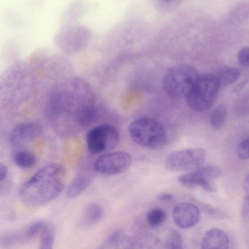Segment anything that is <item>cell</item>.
<instances>
[{
  "label": "cell",
  "mask_w": 249,
  "mask_h": 249,
  "mask_svg": "<svg viewBox=\"0 0 249 249\" xmlns=\"http://www.w3.org/2000/svg\"><path fill=\"white\" fill-rule=\"evenodd\" d=\"M45 223L44 221H36L30 224L23 231L26 240L40 235Z\"/></svg>",
  "instance_id": "cb8c5ba5"
},
{
  "label": "cell",
  "mask_w": 249,
  "mask_h": 249,
  "mask_svg": "<svg viewBox=\"0 0 249 249\" xmlns=\"http://www.w3.org/2000/svg\"><path fill=\"white\" fill-rule=\"evenodd\" d=\"M66 179L65 168L58 163L42 167L23 183L19 196L26 204L38 206L56 197L63 191Z\"/></svg>",
  "instance_id": "7a4b0ae2"
},
{
  "label": "cell",
  "mask_w": 249,
  "mask_h": 249,
  "mask_svg": "<svg viewBox=\"0 0 249 249\" xmlns=\"http://www.w3.org/2000/svg\"><path fill=\"white\" fill-rule=\"evenodd\" d=\"M229 239L223 230L213 228L208 230L203 235L201 249H229Z\"/></svg>",
  "instance_id": "4fadbf2b"
},
{
  "label": "cell",
  "mask_w": 249,
  "mask_h": 249,
  "mask_svg": "<svg viewBox=\"0 0 249 249\" xmlns=\"http://www.w3.org/2000/svg\"><path fill=\"white\" fill-rule=\"evenodd\" d=\"M227 110L225 106L221 105L216 107L212 111L210 122L212 126L215 129H220L225 123Z\"/></svg>",
  "instance_id": "d6986e66"
},
{
  "label": "cell",
  "mask_w": 249,
  "mask_h": 249,
  "mask_svg": "<svg viewBox=\"0 0 249 249\" xmlns=\"http://www.w3.org/2000/svg\"><path fill=\"white\" fill-rule=\"evenodd\" d=\"M119 139L118 130L107 124L91 128L86 136L88 150L92 154L102 153L113 149L118 144Z\"/></svg>",
  "instance_id": "8992f818"
},
{
  "label": "cell",
  "mask_w": 249,
  "mask_h": 249,
  "mask_svg": "<svg viewBox=\"0 0 249 249\" xmlns=\"http://www.w3.org/2000/svg\"><path fill=\"white\" fill-rule=\"evenodd\" d=\"M95 96L89 84L79 77L61 80L49 94L46 107L48 117L61 132L81 130L84 114Z\"/></svg>",
  "instance_id": "6da1fadb"
},
{
  "label": "cell",
  "mask_w": 249,
  "mask_h": 249,
  "mask_svg": "<svg viewBox=\"0 0 249 249\" xmlns=\"http://www.w3.org/2000/svg\"><path fill=\"white\" fill-rule=\"evenodd\" d=\"M73 27L71 28L70 30L68 29V30H65L64 34H63L62 36L64 37L62 38L63 40H66V42L63 43L64 44L66 43L67 46L69 48L68 51H69L70 47H71V51H73L77 50V47H80L82 45L80 43L82 42L83 44L82 41H81V38L83 39H86V37H81V36H88L87 31L84 30L83 29H81V27H75V28L73 29ZM65 46L64 47H65Z\"/></svg>",
  "instance_id": "9a60e30c"
},
{
  "label": "cell",
  "mask_w": 249,
  "mask_h": 249,
  "mask_svg": "<svg viewBox=\"0 0 249 249\" xmlns=\"http://www.w3.org/2000/svg\"><path fill=\"white\" fill-rule=\"evenodd\" d=\"M236 151L240 159L246 160L249 158V137L237 145Z\"/></svg>",
  "instance_id": "d4e9b609"
},
{
  "label": "cell",
  "mask_w": 249,
  "mask_h": 249,
  "mask_svg": "<svg viewBox=\"0 0 249 249\" xmlns=\"http://www.w3.org/2000/svg\"><path fill=\"white\" fill-rule=\"evenodd\" d=\"M234 112L240 115L249 113V91L241 95L234 103Z\"/></svg>",
  "instance_id": "ffe728a7"
},
{
  "label": "cell",
  "mask_w": 249,
  "mask_h": 249,
  "mask_svg": "<svg viewBox=\"0 0 249 249\" xmlns=\"http://www.w3.org/2000/svg\"><path fill=\"white\" fill-rule=\"evenodd\" d=\"M205 156L204 150L201 148L175 151L166 157L165 165L168 170L172 171L190 172L201 167Z\"/></svg>",
  "instance_id": "52a82bcc"
},
{
  "label": "cell",
  "mask_w": 249,
  "mask_h": 249,
  "mask_svg": "<svg viewBox=\"0 0 249 249\" xmlns=\"http://www.w3.org/2000/svg\"><path fill=\"white\" fill-rule=\"evenodd\" d=\"M130 136L138 145L151 150L162 148L167 142V134L163 125L150 118H140L131 123Z\"/></svg>",
  "instance_id": "3957f363"
},
{
  "label": "cell",
  "mask_w": 249,
  "mask_h": 249,
  "mask_svg": "<svg viewBox=\"0 0 249 249\" xmlns=\"http://www.w3.org/2000/svg\"><path fill=\"white\" fill-rule=\"evenodd\" d=\"M103 214V209L100 205L96 203H90L82 213L79 220V225L83 228L92 226L100 220Z\"/></svg>",
  "instance_id": "5bb4252c"
},
{
  "label": "cell",
  "mask_w": 249,
  "mask_h": 249,
  "mask_svg": "<svg viewBox=\"0 0 249 249\" xmlns=\"http://www.w3.org/2000/svg\"><path fill=\"white\" fill-rule=\"evenodd\" d=\"M220 88L215 75H199L186 97L188 106L197 112L208 110L215 102Z\"/></svg>",
  "instance_id": "5b68a950"
},
{
  "label": "cell",
  "mask_w": 249,
  "mask_h": 249,
  "mask_svg": "<svg viewBox=\"0 0 249 249\" xmlns=\"http://www.w3.org/2000/svg\"><path fill=\"white\" fill-rule=\"evenodd\" d=\"M158 198L160 201L170 202L173 199V196L170 193H163L159 195Z\"/></svg>",
  "instance_id": "f546056e"
},
{
  "label": "cell",
  "mask_w": 249,
  "mask_h": 249,
  "mask_svg": "<svg viewBox=\"0 0 249 249\" xmlns=\"http://www.w3.org/2000/svg\"><path fill=\"white\" fill-rule=\"evenodd\" d=\"M221 174L220 170L212 165L201 166L199 168L182 174L178 177V181L182 184L192 187L199 186L205 191H214L213 181Z\"/></svg>",
  "instance_id": "9c48e42d"
},
{
  "label": "cell",
  "mask_w": 249,
  "mask_h": 249,
  "mask_svg": "<svg viewBox=\"0 0 249 249\" xmlns=\"http://www.w3.org/2000/svg\"><path fill=\"white\" fill-rule=\"evenodd\" d=\"M131 155L124 151H117L100 156L93 164L97 172L106 175L124 173L130 166Z\"/></svg>",
  "instance_id": "ba28073f"
},
{
  "label": "cell",
  "mask_w": 249,
  "mask_h": 249,
  "mask_svg": "<svg viewBox=\"0 0 249 249\" xmlns=\"http://www.w3.org/2000/svg\"><path fill=\"white\" fill-rule=\"evenodd\" d=\"M178 1H160V7L164 10L169 9L170 8L174 7L176 6L177 3Z\"/></svg>",
  "instance_id": "f1b7e54d"
},
{
  "label": "cell",
  "mask_w": 249,
  "mask_h": 249,
  "mask_svg": "<svg viewBox=\"0 0 249 249\" xmlns=\"http://www.w3.org/2000/svg\"><path fill=\"white\" fill-rule=\"evenodd\" d=\"M42 131V125L37 122L32 121L19 124L11 132L10 143L13 147H21L39 137Z\"/></svg>",
  "instance_id": "30bf717a"
},
{
  "label": "cell",
  "mask_w": 249,
  "mask_h": 249,
  "mask_svg": "<svg viewBox=\"0 0 249 249\" xmlns=\"http://www.w3.org/2000/svg\"><path fill=\"white\" fill-rule=\"evenodd\" d=\"M92 179L90 168H81L69 184L67 190V196L72 198L80 195L88 188Z\"/></svg>",
  "instance_id": "7c38bea8"
},
{
  "label": "cell",
  "mask_w": 249,
  "mask_h": 249,
  "mask_svg": "<svg viewBox=\"0 0 249 249\" xmlns=\"http://www.w3.org/2000/svg\"><path fill=\"white\" fill-rule=\"evenodd\" d=\"M164 249H183L182 236L178 231L173 230L169 233Z\"/></svg>",
  "instance_id": "44dd1931"
},
{
  "label": "cell",
  "mask_w": 249,
  "mask_h": 249,
  "mask_svg": "<svg viewBox=\"0 0 249 249\" xmlns=\"http://www.w3.org/2000/svg\"><path fill=\"white\" fill-rule=\"evenodd\" d=\"M54 229L50 223L45 222L40 234V243L38 249H53L54 242Z\"/></svg>",
  "instance_id": "ac0fdd59"
},
{
  "label": "cell",
  "mask_w": 249,
  "mask_h": 249,
  "mask_svg": "<svg viewBox=\"0 0 249 249\" xmlns=\"http://www.w3.org/2000/svg\"><path fill=\"white\" fill-rule=\"evenodd\" d=\"M237 59L241 65L249 66V47H244L239 51Z\"/></svg>",
  "instance_id": "484cf974"
},
{
  "label": "cell",
  "mask_w": 249,
  "mask_h": 249,
  "mask_svg": "<svg viewBox=\"0 0 249 249\" xmlns=\"http://www.w3.org/2000/svg\"><path fill=\"white\" fill-rule=\"evenodd\" d=\"M166 213L162 209H154L149 211L146 214L148 223L152 226L161 224L166 218Z\"/></svg>",
  "instance_id": "7402d4cb"
},
{
  "label": "cell",
  "mask_w": 249,
  "mask_h": 249,
  "mask_svg": "<svg viewBox=\"0 0 249 249\" xmlns=\"http://www.w3.org/2000/svg\"><path fill=\"white\" fill-rule=\"evenodd\" d=\"M16 164L22 169H29L34 167L36 162L35 156L30 151L21 150L17 151L14 156Z\"/></svg>",
  "instance_id": "e0dca14e"
},
{
  "label": "cell",
  "mask_w": 249,
  "mask_h": 249,
  "mask_svg": "<svg viewBox=\"0 0 249 249\" xmlns=\"http://www.w3.org/2000/svg\"><path fill=\"white\" fill-rule=\"evenodd\" d=\"M8 174V171L6 166L1 163L0 164V184L4 183L6 181Z\"/></svg>",
  "instance_id": "83f0119b"
},
{
  "label": "cell",
  "mask_w": 249,
  "mask_h": 249,
  "mask_svg": "<svg viewBox=\"0 0 249 249\" xmlns=\"http://www.w3.org/2000/svg\"><path fill=\"white\" fill-rule=\"evenodd\" d=\"M26 240L23 232H12L5 235L1 239V244L4 248H11Z\"/></svg>",
  "instance_id": "603a6c76"
},
{
  "label": "cell",
  "mask_w": 249,
  "mask_h": 249,
  "mask_svg": "<svg viewBox=\"0 0 249 249\" xmlns=\"http://www.w3.org/2000/svg\"><path fill=\"white\" fill-rule=\"evenodd\" d=\"M241 75L237 68L227 67L219 70L216 75L220 87L231 85L236 81Z\"/></svg>",
  "instance_id": "2e32d148"
},
{
  "label": "cell",
  "mask_w": 249,
  "mask_h": 249,
  "mask_svg": "<svg viewBox=\"0 0 249 249\" xmlns=\"http://www.w3.org/2000/svg\"><path fill=\"white\" fill-rule=\"evenodd\" d=\"M120 233L119 231H114L107 238L105 243L100 248V249H106L108 247L112 246L115 244L118 238L119 237Z\"/></svg>",
  "instance_id": "4316f807"
},
{
  "label": "cell",
  "mask_w": 249,
  "mask_h": 249,
  "mask_svg": "<svg viewBox=\"0 0 249 249\" xmlns=\"http://www.w3.org/2000/svg\"><path fill=\"white\" fill-rule=\"evenodd\" d=\"M199 74L188 64H180L169 68L162 79V87L168 97L179 99L186 97Z\"/></svg>",
  "instance_id": "277c9868"
},
{
  "label": "cell",
  "mask_w": 249,
  "mask_h": 249,
  "mask_svg": "<svg viewBox=\"0 0 249 249\" xmlns=\"http://www.w3.org/2000/svg\"><path fill=\"white\" fill-rule=\"evenodd\" d=\"M198 208L188 202L176 205L172 212V217L175 224L181 229H188L196 225L200 219Z\"/></svg>",
  "instance_id": "8fae6325"
}]
</instances>
